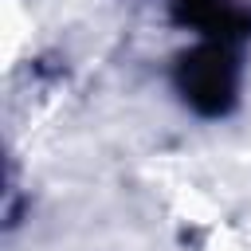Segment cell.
Listing matches in <instances>:
<instances>
[{"mask_svg":"<svg viewBox=\"0 0 251 251\" xmlns=\"http://www.w3.org/2000/svg\"><path fill=\"white\" fill-rule=\"evenodd\" d=\"M184 90H188V98L200 110H212L216 114V110L227 106V98L235 94V67H231L227 43L208 39L192 55V63L184 67Z\"/></svg>","mask_w":251,"mask_h":251,"instance_id":"cell-1","label":"cell"}]
</instances>
